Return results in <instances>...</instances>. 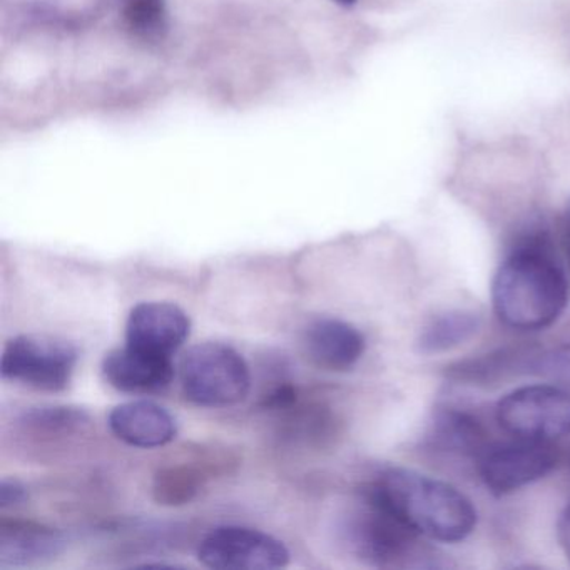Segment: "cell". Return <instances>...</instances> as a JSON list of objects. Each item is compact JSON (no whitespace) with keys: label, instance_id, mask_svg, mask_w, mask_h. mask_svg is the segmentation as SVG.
<instances>
[{"label":"cell","instance_id":"1","mask_svg":"<svg viewBox=\"0 0 570 570\" xmlns=\"http://www.w3.org/2000/svg\"><path fill=\"white\" fill-rule=\"evenodd\" d=\"M570 286L549 239L540 233L523 238L497 269L492 302L497 316L520 332L556 323L569 303Z\"/></svg>","mask_w":570,"mask_h":570},{"label":"cell","instance_id":"2","mask_svg":"<svg viewBox=\"0 0 570 570\" xmlns=\"http://www.w3.org/2000/svg\"><path fill=\"white\" fill-rule=\"evenodd\" d=\"M362 492L379 500L426 539L460 542L476 525L475 507L459 489L415 470H385Z\"/></svg>","mask_w":570,"mask_h":570},{"label":"cell","instance_id":"3","mask_svg":"<svg viewBox=\"0 0 570 570\" xmlns=\"http://www.w3.org/2000/svg\"><path fill=\"white\" fill-rule=\"evenodd\" d=\"M340 537L350 553L373 567H412L423 557L422 535L365 492L343 517Z\"/></svg>","mask_w":570,"mask_h":570},{"label":"cell","instance_id":"4","mask_svg":"<svg viewBox=\"0 0 570 570\" xmlns=\"http://www.w3.org/2000/svg\"><path fill=\"white\" fill-rule=\"evenodd\" d=\"M183 393L205 409L238 405L252 390V373L242 353L225 343L206 342L193 346L179 365Z\"/></svg>","mask_w":570,"mask_h":570},{"label":"cell","instance_id":"5","mask_svg":"<svg viewBox=\"0 0 570 570\" xmlns=\"http://www.w3.org/2000/svg\"><path fill=\"white\" fill-rule=\"evenodd\" d=\"M79 362L75 343L61 336L19 335L6 343L0 372L2 379L42 392L68 389Z\"/></svg>","mask_w":570,"mask_h":570},{"label":"cell","instance_id":"6","mask_svg":"<svg viewBox=\"0 0 570 570\" xmlns=\"http://www.w3.org/2000/svg\"><path fill=\"white\" fill-rule=\"evenodd\" d=\"M497 420L515 439L553 442L570 433V393L559 385L522 386L500 400Z\"/></svg>","mask_w":570,"mask_h":570},{"label":"cell","instance_id":"7","mask_svg":"<svg viewBox=\"0 0 570 570\" xmlns=\"http://www.w3.org/2000/svg\"><path fill=\"white\" fill-rule=\"evenodd\" d=\"M199 562L219 570H275L289 563L285 543L262 530L223 525L213 529L198 547Z\"/></svg>","mask_w":570,"mask_h":570},{"label":"cell","instance_id":"8","mask_svg":"<svg viewBox=\"0 0 570 570\" xmlns=\"http://www.w3.org/2000/svg\"><path fill=\"white\" fill-rule=\"evenodd\" d=\"M557 460L552 442L517 439L487 450L480 459V475L490 492L505 495L549 475Z\"/></svg>","mask_w":570,"mask_h":570},{"label":"cell","instance_id":"9","mask_svg":"<svg viewBox=\"0 0 570 570\" xmlns=\"http://www.w3.org/2000/svg\"><path fill=\"white\" fill-rule=\"evenodd\" d=\"M191 320L175 303L145 302L129 313L126 345L156 355L171 356L185 345Z\"/></svg>","mask_w":570,"mask_h":570},{"label":"cell","instance_id":"10","mask_svg":"<svg viewBox=\"0 0 570 570\" xmlns=\"http://www.w3.org/2000/svg\"><path fill=\"white\" fill-rule=\"evenodd\" d=\"M303 348L313 365L326 372H348L362 360L363 333L345 320L320 316L303 330Z\"/></svg>","mask_w":570,"mask_h":570},{"label":"cell","instance_id":"11","mask_svg":"<svg viewBox=\"0 0 570 570\" xmlns=\"http://www.w3.org/2000/svg\"><path fill=\"white\" fill-rule=\"evenodd\" d=\"M102 375L119 392L146 395L163 392L171 385L175 363L171 356L156 355L126 345L106 355Z\"/></svg>","mask_w":570,"mask_h":570},{"label":"cell","instance_id":"12","mask_svg":"<svg viewBox=\"0 0 570 570\" xmlns=\"http://www.w3.org/2000/svg\"><path fill=\"white\" fill-rule=\"evenodd\" d=\"M66 547L65 533L46 523L21 519L0 522V567L22 569L51 562Z\"/></svg>","mask_w":570,"mask_h":570},{"label":"cell","instance_id":"13","mask_svg":"<svg viewBox=\"0 0 570 570\" xmlns=\"http://www.w3.org/2000/svg\"><path fill=\"white\" fill-rule=\"evenodd\" d=\"M109 429L121 442L136 449H159L178 435L175 416L155 402L121 403L109 413Z\"/></svg>","mask_w":570,"mask_h":570},{"label":"cell","instance_id":"14","mask_svg":"<svg viewBox=\"0 0 570 570\" xmlns=\"http://www.w3.org/2000/svg\"><path fill=\"white\" fill-rule=\"evenodd\" d=\"M21 435L35 445L58 446L91 429V416L76 406H39L29 409L18 420Z\"/></svg>","mask_w":570,"mask_h":570},{"label":"cell","instance_id":"15","mask_svg":"<svg viewBox=\"0 0 570 570\" xmlns=\"http://www.w3.org/2000/svg\"><path fill=\"white\" fill-rule=\"evenodd\" d=\"M430 443L439 452L455 456H480L485 450V432L475 416L459 409H442L433 416Z\"/></svg>","mask_w":570,"mask_h":570},{"label":"cell","instance_id":"16","mask_svg":"<svg viewBox=\"0 0 570 570\" xmlns=\"http://www.w3.org/2000/svg\"><path fill=\"white\" fill-rule=\"evenodd\" d=\"M479 328L480 318L475 313L463 312V309L442 313L426 323L416 340V348L423 355L450 352L469 342L473 335H476Z\"/></svg>","mask_w":570,"mask_h":570},{"label":"cell","instance_id":"17","mask_svg":"<svg viewBox=\"0 0 570 570\" xmlns=\"http://www.w3.org/2000/svg\"><path fill=\"white\" fill-rule=\"evenodd\" d=\"M181 462L159 469L153 483V495L159 505L179 507L191 502L212 479L208 463Z\"/></svg>","mask_w":570,"mask_h":570},{"label":"cell","instance_id":"18","mask_svg":"<svg viewBox=\"0 0 570 570\" xmlns=\"http://www.w3.org/2000/svg\"><path fill=\"white\" fill-rule=\"evenodd\" d=\"M121 14L126 28L141 41H159L168 29L165 0H125Z\"/></svg>","mask_w":570,"mask_h":570},{"label":"cell","instance_id":"19","mask_svg":"<svg viewBox=\"0 0 570 570\" xmlns=\"http://www.w3.org/2000/svg\"><path fill=\"white\" fill-rule=\"evenodd\" d=\"M529 368L556 385L570 389V343L537 356L529 363Z\"/></svg>","mask_w":570,"mask_h":570},{"label":"cell","instance_id":"20","mask_svg":"<svg viewBox=\"0 0 570 570\" xmlns=\"http://www.w3.org/2000/svg\"><path fill=\"white\" fill-rule=\"evenodd\" d=\"M29 499L24 483L16 479H4L0 483V509H14Z\"/></svg>","mask_w":570,"mask_h":570},{"label":"cell","instance_id":"21","mask_svg":"<svg viewBox=\"0 0 570 570\" xmlns=\"http://www.w3.org/2000/svg\"><path fill=\"white\" fill-rule=\"evenodd\" d=\"M557 532H559L560 546H562L567 559L570 560V503L566 507V510H563L562 515H560Z\"/></svg>","mask_w":570,"mask_h":570},{"label":"cell","instance_id":"22","mask_svg":"<svg viewBox=\"0 0 570 570\" xmlns=\"http://www.w3.org/2000/svg\"><path fill=\"white\" fill-rule=\"evenodd\" d=\"M563 246H566V253L570 259V202L567 205L566 215H563Z\"/></svg>","mask_w":570,"mask_h":570},{"label":"cell","instance_id":"23","mask_svg":"<svg viewBox=\"0 0 570 570\" xmlns=\"http://www.w3.org/2000/svg\"><path fill=\"white\" fill-rule=\"evenodd\" d=\"M336 2L342 6H353L355 4L356 0H336Z\"/></svg>","mask_w":570,"mask_h":570}]
</instances>
